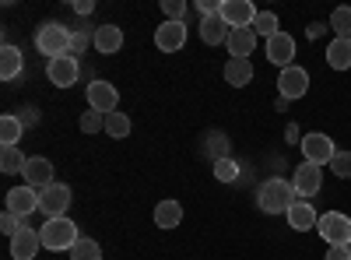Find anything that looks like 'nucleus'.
I'll return each mask as SVG.
<instances>
[{"label": "nucleus", "instance_id": "f257e3e1", "mask_svg": "<svg viewBox=\"0 0 351 260\" xmlns=\"http://www.w3.org/2000/svg\"><path fill=\"white\" fill-rule=\"evenodd\" d=\"M256 204H260V211H267V215H288L291 204H299V193H295V187H291V180L271 176V180L260 183Z\"/></svg>", "mask_w": 351, "mask_h": 260}, {"label": "nucleus", "instance_id": "f03ea898", "mask_svg": "<svg viewBox=\"0 0 351 260\" xmlns=\"http://www.w3.org/2000/svg\"><path fill=\"white\" fill-rule=\"evenodd\" d=\"M36 49L46 56V60H56V56H67L71 53V32L56 21H46L39 32H36Z\"/></svg>", "mask_w": 351, "mask_h": 260}, {"label": "nucleus", "instance_id": "7ed1b4c3", "mask_svg": "<svg viewBox=\"0 0 351 260\" xmlns=\"http://www.w3.org/2000/svg\"><path fill=\"white\" fill-rule=\"evenodd\" d=\"M39 236H43V246L46 250H74V243L81 239L77 236V222H71L67 215L64 218H49L39 228Z\"/></svg>", "mask_w": 351, "mask_h": 260}, {"label": "nucleus", "instance_id": "20e7f679", "mask_svg": "<svg viewBox=\"0 0 351 260\" xmlns=\"http://www.w3.org/2000/svg\"><path fill=\"white\" fill-rule=\"evenodd\" d=\"M316 228H319V236H324L330 246H348V243H351V218H348L344 211L319 215Z\"/></svg>", "mask_w": 351, "mask_h": 260}, {"label": "nucleus", "instance_id": "39448f33", "mask_svg": "<svg viewBox=\"0 0 351 260\" xmlns=\"http://www.w3.org/2000/svg\"><path fill=\"white\" fill-rule=\"evenodd\" d=\"M67 208H71V187L67 183H53V187L39 190V211L46 215V222L49 218H64Z\"/></svg>", "mask_w": 351, "mask_h": 260}, {"label": "nucleus", "instance_id": "423d86ee", "mask_svg": "<svg viewBox=\"0 0 351 260\" xmlns=\"http://www.w3.org/2000/svg\"><path fill=\"white\" fill-rule=\"evenodd\" d=\"M299 144H302V155H306V162H313V165H330V158L337 155L334 141H330L327 134H319V130L306 134Z\"/></svg>", "mask_w": 351, "mask_h": 260}, {"label": "nucleus", "instance_id": "0eeeda50", "mask_svg": "<svg viewBox=\"0 0 351 260\" xmlns=\"http://www.w3.org/2000/svg\"><path fill=\"white\" fill-rule=\"evenodd\" d=\"M46 74H49V84H56V88H71V84H77V74H81V64L77 56H56V60H46Z\"/></svg>", "mask_w": 351, "mask_h": 260}, {"label": "nucleus", "instance_id": "6e6552de", "mask_svg": "<svg viewBox=\"0 0 351 260\" xmlns=\"http://www.w3.org/2000/svg\"><path fill=\"white\" fill-rule=\"evenodd\" d=\"M116 106H120V92L112 88L109 81H92L88 84V109L102 113V117H109V113H116Z\"/></svg>", "mask_w": 351, "mask_h": 260}, {"label": "nucleus", "instance_id": "1a4fd4ad", "mask_svg": "<svg viewBox=\"0 0 351 260\" xmlns=\"http://www.w3.org/2000/svg\"><path fill=\"white\" fill-rule=\"evenodd\" d=\"M221 21L236 32V28H253V18H256V8L250 0H221Z\"/></svg>", "mask_w": 351, "mask_h": 260}, {"label": "nucleus", "instance_id": "9d476101", "mask_svg": "<svg viewBox=\"0 0 351 260\" xmlns=\"http://www.w3.org/2000/svg\"><path fill=\"white\" fill-rule=\"evenodd\" d=\"M291 187H295L299 200L316 197V193H319V187H324V169L313 165V162H302V165L295 169V176H291Z\"/></svg>", "mask_w": 351, "mask_h": 260}, {"label": "nucleus", "instance_id": "9b49d317", "mask_svg": "<svg viewBox=\"0 0 351 260\" xmlns=\"http://www.w3.org/2000/svg\"><path fill=\"white\" fill-rule=\"evenodd\" d=\"M278 92H281V99H302L306 92H309V74L302 71V67H285L281 71V78H278Z\"/></svg>", "mask_w": 351, "mask_h": 260}, {"label": "nucleus", "instance_id": "f8f14e48", "mask_svg": "<svg viewBox=\"0 0 351 260\" xmlns=\"http://www.w3.org/2000/svg\"><path fill=\"white\" fill-rule=\"evenodd\" d=\"M155 46L162 53H180L186 46V25L183 21H162L155 32Z\"/></svg>", "mask_w": 351, "mask_h": 260}, {"label": "nucleus", "instance_id": "ddd939ff", "mask_svg": "<svg viewBox=\"0 0 351 260\" xmlns=\"http://www.w3.org/2000/svg\"><path fill=\"white\" fill-rule=\"evenodd\" d=\"M25 187H36V190H46V187H53L56 180H53V162L49 158H43V155H32L25 162Z\"/></svg>", "mask_w": 351, "mask_h": 260}, {"label": "nucleus", "instance_id": "4468645a", "mask_svg": "<svg viewBox=\"0 0 351 260\" xmlns=\"http://www.w3.org/2000/svg\"><path fill=\"white\" fill-rule=\"evenodd\" d=\"M8 211L25 222L32 211H39V190L36 187H14V190H8Z\"/></svg>", "mask_w": 351, "mask_h": 260}, {"label": "nucleus", "instance_id": "2eb2a0df", "mask_svg": "<svg viewBox=\"0 0 351 260\" xmlns=\"http://www.w3.org/2000/svg\"><path fill=\"white\" fill-rule=\"evenodd\" d=\"M291 56H295V39H291L288 32H278L274 39H267V60L274 67H291Z\"/></svg>", "mask_w": 351, "mask_h": 260}, {"label": "nucleus", "instance_id": "dca6fc26", "mask_svg": "<svg viewBox=\"0 0 351 260\" xmlns=\"http://www.w3.org/2000/svg\"><path fill=\"white\" fill-rule=\"evenodd\" d=\"M39 246H43V236L36 233V228H21V233L11 239V257L14 260H32L36 253H39Z\"/></svg>", "mask_w": 351, "mask_h": 260}, {"label": "nucleus", "instance_id": "f3484780", "mask_svg": "<svg viewBox=\"0 0 351 260\" xmlns=\"http://www.w3.org/2000/svg\"><path fill=\"white\" fill-rule=\"evenodd\" d=\"M225 46L232 53V60H250V53L256 49V32H253V28H236Z\"/></svg>", "mask_w": 351, "mask_h": 260}, {"label": "nucleus", "instance_id": "a211bd4d", "mask_svg": "<svg viewBox=\"0 0 351 260\" xmlns=\"http://www.w3.org/2000/svg\"><path fill=\"white\" fill-rule=\"evenodd\" d=\"M228 36H232V28L221 21V14L200 18V39L208 43V46H221V43H228Z\"/></svg>", "mask_w": 351, "mask_h": 260}, {"label": "nucleus", "instance_id": "6ab92c4d", "mask_svg": "<svg viewBox=\"0 0 351 260\" xmlns=\"http://www.w3.org/2000/svg\"><path fill=\"white\" fill-rule=\"evenodd\" d=\"M21 71H25V53L8 43L4 49H0V81H14Z\"/></svg>", "mask_w": 351, "mask_h": 260}, {"label": "nucleus", "instance_id": "aec40b11", "mask_svg": "<svg viewBox=\"0 0 351 260\" xmlns=\"http://www.w3.org/2000/svg\"><path fill=\"white\" fill-rule=\"evenodd\" d=\"M95 49L99 53H120L123 49V28L116 25H95Z\"/></svg>", "mask_w": 351, "mask_h": 260}, {"label": "nucleus", "instance_id": "412c9836", "mask_svg": "<svg viewBox=\"0 0 351 260\" xmlns=\"http://www.w3.org/2000/svg\"><path fill=\"white\" fill-rule=\"evenodd\" d=\"M316 222H319V215L313 211V204H309V200H299V204H291V211H288V225L295 228V233H306V228H316Z\"/></svg>", "mask_w": 351, "mask_h": 260}, {"label": "nucleus", "instance_id": "4be33fe9", "mask_svg": "<svg viewBox=\"0 0 351 260\" xmlns=\"http://www.w3.org/2000/svg\"><path fill=\"white\" fill-rule=\"evenodd\" d=\"M183 222V204L180 200H162V204L155 208V225L158 228H176Z\"/></svg>", "mask_w": 351, "mask_h": 260}, {"label": "nucleus", "instance_id": "5701e85b", "mask_svg": "<svg viewBox=\"0 0 351 260\" xmlns=\"http://www.w3.org/2000/svg\"><path fill=\"white\" fill-rule=\"evenodd\" d=\"M327 64L334 71H348L351 67V39H334L327 46Z\"/></svg>", "mask_w": 351, "mask_h": 260}, {"label": "nucleus", "instance_id": "b1692460", "mask_svg": "<svg viewBox=\"0 0 351 260\" xmlns=\"http://www.w3.org/2000/svg\"><path fill=\"white\" fill-rule=\"evenodd\" d=\"M225 81L232 84V88H243V84L253 81V64L250 60H228L225 64Z\"/></svg>", "mask_w": 351, "mask_h": 260}, {"label": "nucleus", "instance_id": "393cba45", "mask_svg": "<svg viewBox=\"0 0 351 260\" xmlns=\"http://www.w3.org/2000/svg\"><path fill=\"white\" fill-rule=\"evenodd\" d=\"M21 130H25V123L18 120V117H0V141H4V148H14V144L21 141Z\"/></svg>", "mask_w": 351, "mask_h": 260}, {"label": "nucleus", "instance_id": "a878e982", "mask_svg": "<svg viewBox=\"0 0 351 260\" xmlns=\"http://www.w3.org/2000/svg\"><path fill=\"white\" fill-rule=\"evenodd\" d=\"M253 32H256V36H267V39H274V36L281 32L278 14H274V11H256V18H253Z\"/></svg>", "mask_w": 351, "mask_h": 260}, {"label": "nucleus", "instance_id": "bb28decb", "mask_svg": "<svg viewBox=\"0 0 351 260\" xmlns=\"http://www.w3.org/2000/svg\"><path fill=\"white\" fill-rule=\"evenodd\" d=\"M215 180H221V183H239V180H243V165H239L236 158L215 162Z\"/></svg>", "mask_w": 351, "mask_h": 260}, {"label": "nucleus", "instance_id": "cd10ccee", "mask_svg": "<svg viewBox=\"0 0 351 260\" xmlns=\"http://www.w3.org/2000/svg\"><path fill=\"white\" fill-rule=\"evenodd\" d=\"M25 162H28V155H21L18 144L0 152V172H25Z\"/></svg>", "mask_w": 351, "mask_h": 260}, {"label": "nucleus", "instance_id": "c85d7f7f", "mask_svg": "<svg viewBox=\"0 0 351 260\" xmlns=\"http://www.w3.org/2000/svg\"><path fill=\"white\" fill-rule=\"evenodd\" d=\"M88 46H95V28L92 25H81L77 32H71V56H81Z\"/></svg>", "mask_w": 351, "mask_h": 260}, {"label": "nucleus", "instance_id": "c756f323", "mask_svg": "<svg viewBox=\"0 0 351 260\" xmlns=\"http://www.w3.org/2000/svg\"><path fill=\"white\" fill-rule=\"evenodd\" d=\"M106 134L116 137V141H123L130 134V117H127V113H109V117H106Z\"/></svg>", "mask_w": 351, "mask_h": 260}, {"label": "nucleus", "instance_id": "7c9ffc66", "mask_svg": "<svg viewBox=\"0 0 351 260\" xmlns=\"http://www.w3.org/2000/svg\"><path fill=\"white\" fill-rule=\"evenodd\" d=\"M71 260H102V246L95 243V239H77L74 243V250H71Z\"/></svg>", "mask_w": 351, "mask_h": 260}, {"label": "nucleus", "instance_id": "2f4dec72", "mask_svg": "<svg viewBox=\"0 0 351 260\" xmlns=\"http://www.w3.org/2000/svg\"><path fill=\"white\" fill-rule=\"evenodd\" d=\"M204 148H208V155H211V162H221V158H228V137L218 130V134H208V144H204Z\"/></svg>", "mask_w": 351, "mask_h": 260}, {"label": "nucleus", "instance_id": "473e14b6", "mask_svg": "<svg viewBox=\"0 0 351 260\" xmlns=\"http://www.w3.org/2000/svg\"><path fill=\"white\" fill-rule=\"evenodd\" d=\"M330 28L337 32V39H351V8H337L330 14Z\"/></svg>", "mask_w": 351, "mask_h": 260}, {"label": "nucleus", "instance_id": "72a5a7b5", "mask_svg": "<svg viewBox=\"0 0 351 260\" xmlns=\"http://www.w3.org/2000/svg\"><path fill=\"white\" fill-rule=\"evenodd\" d=\"M81 130H84V134H99V130H106V117H102V113H95V109H88L84 117H81Z\"/></svg>", "mask_w": 351, "mask_h": 260}, {"label": "nucleus", "instance_id": "f704fd0d", "mask_svg": "<svg viewBox=\"0 0 351 260\" xmlns=\"http://www.w3.org/2000/svg\"><path fill=\"white\" fill-rule=\"evenodd\" d=\"M330 172H334V176H341V180H348L351 176V152H337L330 158Z\"/></svg>", "mask_w": 351, "mask_h": 260}, {"label": "nucleus", "instance_id": "c9c22d12", "mask_svg": "<svg viewBox=\"0 0 351 260\" xmlns=\"http://www.w3.org/2000/svg\"><path fill=\"white\" fill-rule=\"evenodd\" d=\"M186 0H162V14L169 18V21H183V14H186Z\"/></svg>", "mask_w": 351, "mask_h": 260}, {"label": "nucleus", "instance_id": "e433bc0d", "mask_svg": "<svg viewBox=\"0 0 351 260\" xmlns=\"http://www.w3.org/2000/svg\"><path fill=\"white\" fill-rule=\"evenodd\" d=\"M0 228H4V236H18L21 233V228H25V222L18 218V215H11V211H4V215H0Z\"/></svg>", "mask_w": 351, "mask_h": 260}, {"label": "nucleus", "instance_id": "4c0bfd02", "mask_svg": "<svg viewBox=\"0 0 351 260\" xmlns=\"http://www.w3.org/2000/svg\"><path fill=\"white\" fill-rule=\"evenodd\" d=\"M18 120H21L25 127H36V123H39V109H36V106H21Z\"/></svg>", "mask_w": 351, "mask_h": 260}, {"label": "nucleus", "instance_id": "58836bf2", "mask_svg": "<svg viewBox=\"0 0 351 260\" xmlns=\"http://www.w3.org/2000/svg\"><path fill=\"white\" fill-rule=\"evenodd\" d=\"M324 260H351V243L348 246H330Z\"/></svg>", "mask_w": 351, "mask_h": 260}, {"label": "nucleus", "instance_id": "ea45409f", "mask_svg": "<svg viewBox=\"0 0 351 260\" xmlns=\"http://www.w3.org/2000/svg\"><path fill=\"white\" fill-rule=\"evenodd\" d=\"M74 11L77 14H92L95 11V0H74Z\"/></svg>", "mask_w": 351, "mask_h": 260}, {"label": "nucleus", "instance_id": "a19ab883", "mask_svg": "<svg viewBox=\"0 0 351 260\" xmlns=\"http://www.w3.org/2000/svg\"><path fill=\"white\" fill-rule=\"evenodd\" d=\"M306 32H309V39H319V36L327 32V25H324V21H313V25L306 28Z\"/></svg>", "mask_w": 351, "mask_h": 260}]
</instances>
